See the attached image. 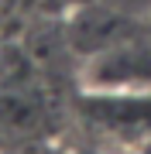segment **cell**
<instances>
[{"instance_id":"1","label":"cell","mask_w":151,"mask_h":154,"mask_svg":"<svg viewBox=\"0 0 151 154\" xmlns=\"http://www.w3.org/2000/svg\"><path fill=\"white\" fill-rule=\"evenodd\" d=\"M90 93H144L151 89V38H120L86 62Z\"/></svg>"},{"instance_id":"2","label":"cell","mask_w":151,"mask_h":154,"mask_svg":"<svg viewBox=\"0 0 151 154\" xmlns=\"http://www.w3.org/2000/svg\"><path fill=\"white\" fill-rule=\"evenodd\" d=\"M106 4H110L113 11L127 14L131 21H134V17H148L151 21V0H106Z\"/></svg>"},{"instance_id":"3","label":"cell","mask_w":151,"mask_h":154,"mask_svg":"<svg viewBox=\"0 0 151 154\" xmlns=\"http://www.w3.org/2000/svg\"><path fill=\"white\" fill-rule=\"evenodd\" d=\"M69 4H76V7H86V4H90V0H69Z\"/></svg>"},{"instance_id":"4","label":"cell","mask_w":151,"mask_h":154,"mask_svg":"<svg viewBox=\"0 0 151 154\" xmlns=\"http://www.w3.org/2000/svg\"><path fill=\"white\" fill-rule=\"evenodd\" d=\"M72 154H90V151H72Z\"/></svg>"}]
</instances>
